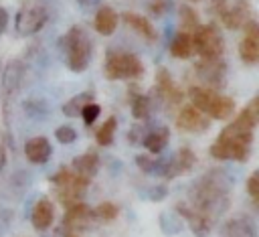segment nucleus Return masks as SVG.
I'll return each instance as SVG.
<instances>
[{
  "label": "nucleus",
  "instance_id": "f257e3e1",
  "mask_svg": "<svg viewBox=\"0 0 259 237\" xmlns=\"http://www.w3.org/2000/svg\"><path fill=\"white\" fill-rule=\"evenodd\" d=\"M231 205V180L223 168L206 170L188 190L186 201L176 203L180 215L196 237H206Z\"/></svg>",
  "mask_w": 259,
  "mask_h": 237
},
{
  "label": "nucleus",
  "instance_id": "f03ea898",
  "mask_svg": "<svg viewBox=\"0 0 259 237\" xmlns=\"http://www.w3.org/2000/svg\"><path fill=\"white\" fill-rule=\"evenodd\" d=\"M257 126V97L251 99L247 107H243L237 117L221 130L214 144L210 146V156L217 160H237L247 162L251 156V146L255 138Z\"/></svg>",
  "mask_w": 259,
  "mask_h": 237
},
{
  "label": "nucleus",
  "instance_id": "7ed1b4c3",
  "mask_svg": "<svg viewBox=\"0 0 259 237\" xmlns=\"http://www.w3.org/2000/svg\"><path fill=\"white\" fill-rule=\"evenodd\" d=\"M59 49H61V55L65 59V65L73 73H81L89 67L93 47H91V38H89L87 30L83 26H79V24L71 26L59 38Z\"/></svg>",
  "mask_w": 259,
  "mask_h": 237
},
{
  "label": "nucleus",
  "instance_id": "20e7f679",
  "mask_svg": "<svg viewBox=\"0 0 259 237\" xmlns=\"http://www.w3.org/2000/svg\"><path fill=\"white\" fill-rule=\"evenodd\" d=\"M190 103L198 107L202 113H206L210 120H227L235 113V99L229 95L219 93L217 89L204 87V85H194L188 91Z\"/></svg>",
  "mask_w": 259,
  "mask_h": 237
},
{
  "label": "nucleus",
  "instance_id": "39448f33",
  "mask_svg": "<svg viewBox=\"0 0 259 237\" xmlns=\"http://www.w3.org/2000/svg\"><path fill=\"white\" fill-rule=\"evenodd\" d=\"M105 77L111 81L117 79H140L144 75V63L138 55L127 51H113L105 53Z\"/></svg>",
  "mask_w": 259,
  "mask_h": 237
},
{
  "label": "nucleus",
  "instance_id": "423d86ee",
  "mask_svg": "<svg viewBox=\"0 0 259 237\" xmlns=\"http://www.w3.org/2000/svg\"><path fill=\"white\" fill-rule=\"evenodd\" d=\"M51 182L55 186V192H57V199L69 207L77 201H81V196L85 194L91 178H85L81 174H77L73 168H61L57 170L53 176H51Z\"/></svg>",
  "mask_w": 259,
  "mask_h": 237
},
{
  "label": "nucleus",
  "instance_id": "0eeeda50",
  "mask_svg": "<svg viewBox=\"0 0 259 237\" xmlns=\"http://www.w3.org/2000/svg\"><path fill=\"white\" fill-rule=\"evenodd\" d=\"M190 41H192V53L200 55L202 59H219L225 53L223 32L214 22L198 24L190 32Z\"/></svg>",
  "mask_w": 259,
  "mask_h": 237
},
{
  "label": "nucleus",
  "instance_id": "6e6552de",
  "mask_svg": "<svg viewBox=\"0 0 259 237\" xmlns=\"http://www.w3.org/2000/svg\"><path fill=\"white\" fill-rule=\"evenodd\" d=\"M194 162H196V154H194L188 146H182L172 158H168V160H164V162L158 160L154 174H158V176H162V178H166V180H172V178H176V176H180V174L190 172L192 166H194Z\"/></svg>",
  "mask_w": 259,
  "mask_h": 237
},
{
  "label": "nucleus",
  "instance_id": "1a4fd4ad",
  "mask_svg": "<svg viewBox=\"0 0 259 237\" xmlns=\"http://www.w3.org/2000/svg\"><path fill=\"white\" fill-rule=\"evenodd\" d=\"M49 20V10L42 4H28L18 10L16 20H14V30L20 36H30L38 32Z\"/></svg>",
  "mask_w": 259,
  "mask_h": 237
},
{
  "label": "nucleus",
  "instance_id": "9d476101",
  "mask_svg": "<svg viewBox=\"0 0 259 237\" xmlns=\"http://www.w3.org/2000/svg\"><path fill=\"white\" fill-rule=\"evenodd\" d=\"M219 16H221V20H223V24H225L227 28L239 30V28H243L249 20H253L255 10H253V6H251L249 0H235L233 4H227V6L219 12Z\"/></svg>",
  "mask_w": 259,
  "mask_h": 237
},
{
  "label": "nucleus",
  "instance_id": "9b49d317",
  "mask_svg": "<svg viewBox=\"0 0 259 237\" xmlns=\"http://www.w3.org/2000/svg\"><path fill=\"white\" fill-rule=\"evenodd\" d=\"M91 221H93V211H91L85 203L77 201V203L69 205L67 211H65V215H63V223H61V225H63V235H65V237H67V235H73V233H77L79 229L89 227Z\"/></svg>",
  "mask_w": 259,
  "mask_h": 237
},
{
  "label": "nucleus",
  "instance_id": "f8f14e48",
  "mask_svg": "<svg viewBox=\"0 0 259 237\" xmlns=\"http://www.w3.org/2000/svg\"><path fill=\"white\" fill-rule=\"evenodd\" d=\"M243 30L245 34L239 43V57L243 63L255 65L259 61V24L253 18L243 26Z\"/></svg>",
  "mask_w": 259,
  "mask_h": 237
},
{
  "label": "nucleus",
  "instance_id": "ddd939ff",
  "mask_svg": "<svg viewBox=\"0 0 259 237\" xmlns=\"http://www.w3.org/2000/svg\"><path fill=\"white\" fill-rule=\"evenodd\" d=\"M210 126V117L192 103L184 105L176 115V128L182 132H204Z\"/></svg>",
  "mask_w": 259,
  "mask_h": 237
},
{
  "label": "nucleus",
  "instance_id": "4468645a",
  "mask_svg": "<svg viewBox=\"0 0 259 237\" xmlns=\"http://www.w3.org/2000/svg\"><path fill=\"white\" fill-rule=\"evenodd\" d=\"M225 71H227V65L225 61L219 57V59H202L196 63V75L208 83L204 87H210V89H217L223 85L225 81Z\"/></svg>",
  "mask_w": 259,
  "mask_h": 237
},
{
  "label": "nucleus",
  "instance_id": "2eb2a0df",
  "mask_svg": "<svg viewBox=\"0 0 259 237\" xmlns=\"http://www.w3.org/2000/svg\"><path fill=\"white\" fill-rule=\"evenodd\" d=\"M156 93H158V97H160L166 105H170V107L178 105V103L184 99V93H182L180 87L174 83V79H172V75L168 73V69H158V73H156Z\"/></svg>",
  "mask_w": 259,
  "mask_h": 237
},
{
  "label": "nucleus",
  "instance_id": "dca6fc26",
  "mask_svg": "<svg viewBox=\"0 0 259 237\" xmlns=\"http://www.w3.org/2000/svg\"><path fill=\"white\" fill-rule=\"evenodd\" d=\"M219 237H257L255 221H253L249 215L233 217V219H229V221L221 227Z\"/></svg>",
  "mask_w": 259,
  "mask_h": 237
},
{
  "label": "nucleus",
  "instance_id": "f3484780",
  "mask_svg": "<svg viewBox=\"0 0 259 237\" xmlns=\"http://www.w3.org/2000/svg\"><path fill=\"white\" fill-rule=\"evenodd\" d=\"M53 154V146L45 136H34L24 144V156L30 164H45Z\"/></svg>",
  "mask_w": 259,
  "mask_h": 237
},
{
  "label": "nucleus",
  "instance_id": "a211bd4d",
  "mask_svg": "<svg viewBox=\"0 0 259 237\" xmlns=\"http://www.w3.org/2000/svg\"><path fill=\"white\" fill-rule=\"evenodd\" d=\"M53 221H55V205H53V201H49L47 196L38 199L34 203V207H32V213H30L32 227L38 229V231H45V229H49L53 225Z\"/></svg>",
  "mask_w": 259,
  "mask_h": 237
},
{
  "label": "nucleus",
  "instance_id": "6ab92c4d",
  "mask_svg": "<svg viewBox=\"0 0 259 237\" xmlns=\"http://www.w3.org/2000/svg\"><path fill=\"white\" fill-rule=\"evenodd\" d=\"M121 20H123L134 32H138L142 38H146L148 43H156V41H158V32H156L154 24H152L146 16L136 14V12H123V14H121Z\"/></svg>",
  "mask_w": 259,
  "mask_h": 237
},
{
  "label": "nucleus",
  "instance_id": "aec40b11",
  "mask_svg": "<svg viewBox=\"0 0 259 237\" xmlns=\"http://www.w3.org/2000/svg\"><path fill=\"white\" fill-rule=\"evenodd\" d=\"M117 22H119L117 12H115L111 6H101V8L95 12L93 26H95V30H97L99 34L109 36V34H113V30H115Z\"/></svg>",
  "mask_w": 259,
  "mask_h": 237
},
{
  "label": "nucleus",
  "instance_id": "412c9836",
  "mask_svg": "<svg viewBox=\"0 0 259 237\" xmlns=\"http://www.w3.org/2000/svg\"><path fill=\"white\" fill-rule=\"evenodd\" d=\"M22 73H24V67L20 61H12L6 71H4V77H0V85H2V91L6 95V99L18 89L20 81H22Z\"/></svg>",
  "mask_w": 259,
  "mask_h": 237
},
{
  "label": "nucleus",
  "instance_id": "4be33fe9",
  "mask_svg": "<svg viewBox=\"0 0 259 237\" xmlns=\"http://www.w3.org/2000/svg\"><path fill=\"white\" fill-rule=\"evenodd\" d=\"M168 142H170V132H168V128H156V130L146 132V134L142 136V144H144L146 150L152 152V154L162 152V150L168 146Z\"/></svg>",
  "mask_w": 259,
  "mask_h": 237
},
{
  "label": "nucleus",
  "instance_id": "5701e85b",
  "mask_svg": "<svg viewBox=\"0 0 259 237\" xmlns=\"http://www.w3.org/2000/svg\"><path fill=\"white\" fill-rule=\"evenodd\" d=\"M71 168H73L77 174L85 176V178H93V176L97 174V170H99V156L89 150V152L77 156V158L73 160V166H71Z\"/></svg>",
  "mask_w": 259,
  "mask_h": 237
},
{
  "label": "nucleus",
  "instance_id": "b1692460",
  "mask_svg": "<svg viewBox=\"0 0 259 237\" xmlns=\"http://www.w3.org/2000/svg\"><path fill=\"white\" fill-rule=\"evenodd\" d=\"M170 55L176 59H188L192 55V41H190V32L178 30L170 43Z\"/></svg>",
  "mask_w": 259,
  "mask_h": 237
},
{
  "label": "nucleus",
  "instance_id": "393cba45",
  "mask_svg": "<svg viewBox=\"0 0 259 237\" xmlns=\"http://www.w3.org/2000/svg\"><path fill=\"white\" fill-rule=\"evenodd\" d=\"M89 101H93V93H91V91L77 93V95H73L67 103H63V113H65V115H69V117H77V115L81 113L83 105H85V103H89Z\"/></svg>",
  "mask_w": 259,
  "mask_h": 237
},
{
  "label": "nucleus",
  "instance_id": "a878e982",
  "mask_svg": "<svg viewBox=\"0 0 259 237\" xmlns=\"http://www.w3.org/2000/svg\"><path fill=\"white\" fill-rule=\"evenodd\" d=\"M115 128H117V117H107L95 132V142L99 146H109L113 142V136H115Z\"/></svg>",
  "mask_w": 259,
  "mask_h": 237
},
{
  "label": "nucleus",
  "instance_id": "bb28decb",
  "mask_svg": "<svg viewBox=\"0 0 259 237\" xmlns=\"http://www.w3.org/2000/svg\"><path fill=\"white\" fill-rule=\"evenodd\" d=\"M132 113L136 120H148L152 113V97L138 93L136 97H132Z\"/></svg>",
  "mask_w": 259,
  "mask_h": 237
},
{
  "label": "nucleus",
  "instance_id": "cd10ccee",
  "mask_svg": "<svg viewBox=\"0 0 259 237\" xmlns=\"http://www.w3.org/2000/svg\"><path fill=\"white\" fill-rule=\"evenodd\" d=\"M178 20H180V30L184 32H192L200 22H198V14L194 12V8L182 4L178 6Z\"/></svg>",
  "mask_w": 259,
  "mask_h": 237
},
{
  "label": "nucleus",
  "instance_id": "c85d7f7f",
  "mask_svg": "<svg viewBox=\"0 0 259 237\" xmlns=\"http://www.w3.org/2000/svg\"><path fill=\"white\" fill-rule=\"evenodd\" d=\"M93 211V219H97V221H103V223H109V221H113L115 217H117V205H113V203H99L95 209H91Z\"/></svg>",
  "mask_w": 259,
  "mask_h": 237
},
{
  "label": "nucleus",
  "instance_id": "c756f323",
  "mask_svg": "<svg viewBox=\"0 0 259 237\" xmlns=\"http://www.w3.org/2000/svg\"><path fill=\"white\" fill-rule=\"evenodd\" d=\"M99 113H101V105L95 103V101H89V103L83 105V109H81L79 115H81V120H83L85 126H91V124L99 117Z\"/></svg>",
  "mask_w": 259,
  "mask_h": 237
},
{
  "label": "nucleus",
  "instance_id": "7c9ffc66",
  "mask_svg": "<svg viewBox=\"0 0 259 237\" xmlns=\"http://www.w3.org/2000/svg\"><path fill=\"white\" fill-rule=\"evenodd\" d=\"M55 138L61 142V144H73L77 140V132L73 126H59L55 130Z\"/></svg>",
  "mask_w": 259,
  "mask_h": 237
},
{
  "label": "nucleus",
  "instance_id": "2f4dec72",
  "mask_svg": "<svg viewBox=\"0 0 259 237\" xmlns=\"http://www.w3.org/2000/svg\"><path fill=\"white\" fill-rule=\"evenodd\" d=\"M136 164H138L140 170H144V172H148V174H154L158 160H154V158L148 156V154H138V156H136Z\"/></svg>",
  "mask_w": 259,
  "mask_h": 237
},
{
  "label": "nucleus",
  "instance_id": "473e14b6",
  "mask_svg": "<svg viewBox=\"0 0 259 237\" xmlns=\"http://www.w3.org/2000/svg\"><path fill=\"white\" fill-rule=\"evenodd\" d=\"M247 190H249L251 201L257 205V203H259V170L251 172V176H249V180H247Z\"/></svg>",
  "mask_w": 259,
  "mask_h": 237
},
{
  "label": "nucleus",
  "instance_id": "72a5a7b5",
  "mask_svg": "<svg viewBox=\"0 0 259 237\" xmlns=\"http://www.w3.org/2000/svg\"><path fill=\"white\" fill-rule=\"evenodd\" d=\"M172 8V0H150V12L154 16H164Z\"/></svg>",
  "mask_w": 259,
  "mask_h": 237
},
{
  "label": "nucleus",
  "instance_id": "f704fd0d",
  "mask_svg": "<svg viewBox=\"0 0 259 237\" xmlns=\"http://www.w3.org/2000/svg\"><path fill=\"white\" fill-rule=\"evenodd\" d=\"M166 192H168L166 186H162V184H160V186H154V188L150 190V199H152V201H162V199L166 196Z\"/></svg>",
  "mask_w": 259,
  "mask_h": 237
},
{
  "label": "nucleus",
  "instance_id": "c9c22d12",
  "mask_svg": "<svg viewBox=\"0 0 259 237\" xmlns=\"http://www.w3.org/2000/svg\"><path fill=\"white\" fill-rule=\"evenodd\" d=\"M6 24H8V10L0 6V34L6 30Z\"/></svg>",
  "mask_w": 259,
  "mask_h": 237
},
{
  "label": "nucleus",
  "instance_id": "e433bc0d",
  "mask_svg": "<svg viewBox=\"0 0 259 237\" xmlns=\"http://www.w3.org/2000/svg\"><path fill=\"white\" fill-rule=\"evenodd\" d=\"M6 162H8V156H6V150H4V146H0V172L4 170V166H6Z\"/></svg>",
  "mask_w": 259,
  "mask_h": 237
},
{
  "label": "nucleus",
  "instance_id": "4c0bfd02",
  "mask_svg": "<svg viewBox=\"0 0 259 237\" xmlns=\"http://www.w3.org/2000/svg\"><path fill=\"white\" fill-rule=\"evenodd\" d=\"M210 4H212V8L217 10V14L227 6V0H210Z\"/></svg>",
  "mask_w": 259,
  "mask_h": 237
},
{
  "label": "nucleus",
  "instance_id": "58836bf2",
  "mask_svg": "<svg viewBox=\"0 0 259 237\" xmlns=\"http://www.w3.org/2000/svg\"><path fill=\"white\" fill-rule=\"evenodd\" d=\"M77 2H79L81 6H85V8H87V6H91V4L95 2V0H77Z\"/></svg>",
  "mask_w": 259,
  "mask_h": 237
},
{
  "label": "nucleus",
  "instance_id": "ea45409f",
  "mask_svg": "<svg viewBox=\"0 0 259 237\" xmlns=\"http://www.w3.org/2000/svg\"><path fill=\"white\" fill-rule=\"evenodd\" d=\"M67 237H77V235H75V233H73V235H67Z\"/></svg>",
  "mask_w": 259,
  "mask_h": 237
},
{
  "label": "nucleus",
  "instance_id": "a19ab883",
  "mask_svg": "<svg viewBox=\"0 0 259 237\" xmlns=\"http://www.w3.org/2000/svg\"><path fill=\"white\" fill-rule=\"evenodd\" d=\"M194 2H196V0H194Z\"/></svg>",
  "mask_w": 259,
  "mask_h": 237
}]
</instances>
